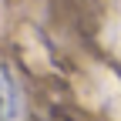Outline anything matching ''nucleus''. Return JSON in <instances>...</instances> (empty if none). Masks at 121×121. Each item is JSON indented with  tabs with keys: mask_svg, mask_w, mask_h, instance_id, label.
Masks as SVG:
<instances>
[{
	"mask_svg": "<svg viewBox=\"0 0 121 121\" xmlns=\"http://www.w3.org/2000/svg\"><path fill=\"white\" fill-rule=\"evenodd\" d=\"M10 114H13V91H10L7 78L0 74V121H10Z\"/></svg>",
	"mask_w": 121,
	"mask_h": 121,
	"instance_id": "obj_1",
	"label": "nucleus"
}]
</instances>
